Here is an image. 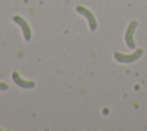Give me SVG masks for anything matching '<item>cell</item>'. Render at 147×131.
I'll use <instances>...</instances> for the list:
<instances>
[{
	"label": "cell",
	"mask_w": 147,
	"mask_h": 131,
	"mask_svg": "<svg viewBox=\"0 0 147 131\" xmlns=\"http://www.w3.org/2000/svg\"><path fill=\"white\" fill-rule=\"evenodd\" d=\"M142 53H144V51H142L141 48L137 49L136 52H133V53H131V54H123V53H121V52H115V53H114V57H115L118 62H121V63H131V62L137 61V60L142 55Z\"/></svg>",
	"instance_id": "6da1fadb"
},
{
	"label": "cell",
	"mask_w": 147,
	"mask_h": 131,
	"mask_svg": "<svg viewBox=\"0 0 147 131\" xmlns=\"http://www.w3.org/2000/svg\"><path fill=\"white\" fill-rule=\"evenodd\" d=\"M76 10L87 20V24H88L91 31H95L96 30V26H98V23H96V20L94 17V15L92 14V11L88 10L87 8H85L84 6H77L76 7Z\"/></svg>",
	"instance_id": "7a4b0ae2"
},
{
	"label": "cell",
	"mask_w": 147,
	"mask_h": 131,
	"mask_svg": "<svg viewBox=\"0 0 147 131\" xmlns=\"http://www.w3.org/2000/svg\"><path fill=\"white\" fill-rule=\"evenodd\" d=\"M138 25V22L134 20V21H131V23L129 24L125 33H124V39H125V43H126V46L130 48V49H133L136 47V43H134V39H133V33L136 31V28Z\"/></svg>",
	"instance_id": "3957f363"
},
{
	"label": "cell",
	"mask_w": 147,
	"mask_h": 131,
	"mask_svg": "<svg viewBox=\"0 0 147 131\" xmlns=\"http://www.w3.org/2000/svg\"><path fill=\"white\" fill-rule=\"evenodd\" d=\"M13 21L16 23V24H18V26L21 28V30H22V33H23V37H24V39L25 40H30L31 39V29H30V25L28 24V22L22 17V16H20V15H16V16H14L13 17Z\"/></svg>",
	"instance_id": "277c9868"
},
{
	"label": "cell",
	"mask_w": 147,
	"mask_h": 131,
	"mask_svg": "<svg viewBox=\"0 0 147 131\" xmlns=\"http://www.w3.org/2000/svg\"><path fill=\"white\" fill-rule=\"evenodd\" d=\"M11 78H13V80H14L20 87H22V88H32V87H34V83H33V82L22 79V78L18 76L17 72H14V74L11 75Z\"/></svg>",
	"instance_id": "5b68a950"
},
{
	"label": "cell",
	"mask_w": 147,
	"mask_h": 131,
	"mask_svg": "<svg viewBox=\"0 0 147 131\" xmlns=\"http://www.w3.org/2000/svg\"><path fill=\"white\" fill-rule=\"evenodd\" d=\"M7 88H8V85H7L6 83L0 82V91H6Z\"/></svg>",
	"instance_id": "8992f818"
}]
</instances>
